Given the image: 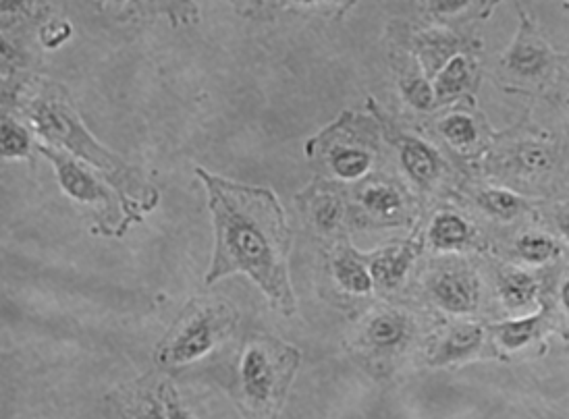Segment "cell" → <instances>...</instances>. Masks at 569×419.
<instances>
[{"mask_svg": "<svg viewBox=\"0 0 569 419\" xmlns=\"http://www.w3.org/2000/svg\"><path fill=\"white\" fill-rule=\"evenodd\" d=\"M214 225V254L206 285L229 274H246L285 316L295 314L289 281L291 233L273 191L212 177L198 169Z\"/></svg>", "mask_w": 569, "mask_h": 419, "instance_id": "6da1fadb", "label": "cell"}, {"mask_svg": "<svg viewBox=\"0 0 569 419\" xmlns=\"http://www.w3.org/2000/svg\"><path fill=\"white\" fill-rule=\"evenodd\" d=\"M300 351L266 334H252L237 361V386L252 419H275L300 366Z\"/></svg>", "mask_w": 569, "mask_h": 419, "instance_id": "7a4b0ae2", "label": "cell"}, {"mask_svg": "<svg viewBox=\"0 0 569 419\" xmlns=\"http://www.w3.org/2000/svg\"><path fill=\"white\" fill-rule=\"evenodd\" d=\"M239 314L229 301H192L171 326L156 351L160 368H183L219 347L237 326Z\"/></svg>", "mask_w": 569, "mask_h": 419, "instance_id": "3957f363", "label": "cell"}, {"mask_svg": "<svg viewBox=\"0 0 569 419\" xmlns=\"http://www.w3.org/2000/svg\"><path fill=\"white\" fill-rule=\"evenodd\" d=\"M30 123L40 135L50 139V142L67 146L75 154L84 156L96 166H100L102 173L106 171L113 181L127 179L129 173L123 171L125 164L94 142L67 104H59L57 100L36 102L30 110Z\"/></svg>", "mask_w": 569, "mask_h": 419, "instance_id": "277c9868", "label": "cell"}, {"mask_svg": "<svg viewBox=\"0 0 569 419\" xmlns=\"http://www.w3.org/2000/svg\"><path fill=\"white\" fill-rule=\"evenodd\" d=\"M40 152L46 158H50L54 166H57L59 181L73 200L98 208L108 222L119 220L121 212H119L117 198L90 171H86L84 166L75 162L73 158H69L65 152L44 148V146H40Z\"/></svg>", "mask_w": 569, "mask_h": 419, "instance_id": "5b68a950", "label": "cell"}, {"mask_svg": "<svg viewBox=\"0 0 569 419\" xmlns=\"http://www.w3.org/2000/svg\"><path fill=\"white\" fill-rule=\"evenodd\" d=\"M437 303L451 314H468L478 303V291L468 276L447 272L437 278L432 287Z\"/></svg>", "mask_w": 569, "mask_h": 419, "instance_id": "8992f818", "label": "cell"}, {"mask_svg": "<svg viewBox=\"0 0 569 419\" xmlns=\"http://www.w3.org/2000/svg\"><path fill=\"white\" fill-rule=\"evenodd\" d=\"M482 339H484V330L476 324L455 326L439 343L430 363L432 366H449V363L464 359L472 355L474 351H478V347L482 345Z\"/></svg>", "mask_w": 569, "mask_h": 419, "instance_id": "52a82bcc", "label": "cell"}, {"mask_svg": "<svg viewBox=\"0 0 569 419\" xmlns=\"http://www.w3.org/2000/svg\"><path fill=\"white\" fill-rule=\"evenodd\" d=\"M414 260V249L410 245L389 247L378 254L370 264V274L374 283L385 289H395L408 274Z\"/></svg>", "mask_w": 569, "mask_h": 419, "instance_id": "ba28073f", "label": "cell"}, {"mask_svg": "<svg viewBox=\"0 0 569 419\" xmlns=\"http://www.w3.org/2000/svg\"><path fill=\"white\" fill-rule=\"evenodd\" d=\"M545 312L540 310L534 316L522 318V320H511V322H501L491 326L493 334L497 337V341L507 349V351H518L522 347H526L540 328V322H543Z\"/></svg>", "mask_w": 569, "mask_h": 419, "instance_id": "9c48e42d", "label": "cell"}, {"mask_svg": "<svg viewBox=\"0 0 569 419\" xmlns=\"http://www.w3.org/2000/svg\"><path fill=\"white\" fill-rule=\"evenodd\" d=\"M405 334H408V322H405L403 316L393 312L374 316L366 330L370 345L376 349H393L401 345Z\"/></svg>", "mask_w": 569, "mask_h": 419, "instance_id": "30bf717a", "label": "cell"}, {"mask_svg": "<svg viewBox=\"0 0 569 419\" xmlns=\"http://www.w3.org/2000/svg\"><path fill=\"white\" fill-rule=\"evenodd\" d=\"M401 162L403 169L418 183V185H430L435 181L439 173L437 156L432 154L424 144L420 142H408L401 150Z\"/></svg>", "mask_w": 569, "mask_h": 419, "instance_id": "8fae6325", "label": "cell"}, {"mask_svg": "<svg viewBox=\"0 0 569 419\" xmlns=\"http://www.w3.org/2000/svg\"><path fill=\"white\" fill-rule=\"evenodd\" d=\"M333 270H335V278L337 283L347 291L354 295H366L372 291L374 278L370 274V270L354 256L349 254H341L335 258L333 262Z\"/></svg>", "mask_w": 569, "mask_h": 419, "instance_id": "7c38bea8", "label": "cell"}, {"mask_svg": "<svg viewBox=\"0 0 569 419\" xmlns=\"http://www.w3.org/2000/svg\"><path fill=\"white\" fill-rule=\"evenodd\" d=\"M470 235V229L466 222L455 214H439L432 220V227L428 231V237L437 249H455L464 245Z\"/></svg>", "mask_w": 569, "mask_h": 419, "instance_id": "4fadbf2b", "label": "cell"}, {"mask_svg": "<svg viewBox=\"0 0 569 419\" xmlns=\"http://www.w3.org/2000/svg\"><path fill=\"white\" fill-rule=\"evenodd\" d=\"M538 285L526 272H509L501 281V297L509 307H522L534 301Z\"/></svg>", "mask_w": 569, "mask_h": 419, "instance_id": "5bb4252c", "label": "cell"}, {"mask_svg": "<svg viewBox=\"0 0 569 419\" xmlns=\"http://www.w3.org/2000/svg\"><path fill=\"white\" fill-rule=\"evenodd\" d=\"M509 67L524 75H534L538 71H543L547 63V54L538 42L534 40H518L516 48L509 54Z\"/></svg>", "mask_w": 569, "mask_h": 419, "instance_id": "9a60e30c", "label": "cell"}, {"mask_svg": "<svg viewBox=\"0 0 569 419\" xmlns=\"http://www.w3.org/2000/svg\"><path fill=\"white\" fill-rule=\"evenodd\" d=\"M370 162H372V158L364 150L343 148V150H335L331 154V169L335 171L337 177H341L345 181H354V179H360L362 175H366V171L370 169Z\"/></svg>", "mask_w": 569, "mask_h": 419, "instance_id": "2e32d148", "label": "cell"}, {"mask_svg": "<svg viewBox=\"0 0 569 419\" xmlns=\"http://www.w3.org/2000/svg\"><path fill=\"white\" fill-rule=\"evenodd\" d=\"M362 204L376 216H393L401 210V195L387 185H374L362 193Z\"/></svg>", "mask_w": 569, "mask_h": 419, "instance_id": "e0dca14e", "label": "cell"}, {"mask_svg": "<svg viewBox=\"0 0 569 419\" xmlns=\"http://www.w3.org/2000/svg\"><path fill=\"white\" fill-rule=\"evenodd\" d=\"M468 79H470V69L464 57H453L445 69L439 73L437 79V94L441 98H449L462 92L468 86Z\"/></svg>", "mask_w": 569, "mask_h": 419, "instance_id": "ac0fdd59", "label": "cell"}, {"mask_svg": "<svg viewBox=\"0 0 569 419\" xmlns=\"http://www.w3.org/2000/svg\"><path fill=\"white\" fill-rule=\"evenodd\" d=\"M518 251L530 264H545L557 254V245L545 235H526L520 239Z\"/></svg>", "mask_w": 569, "mask_h": 419, "instance_id": "d6986e66", "label": "cell"}, {"mask_svg": "<svg viewBox=\"0 0 569 419\" xmlns=\"http://www.w3.org/2000/svg\"><path fill=\"white\" fill-rule=\"evenodd\" d=\"M478 202L484 210H489L491 214L501 216V218H509L513 214H518L522 208V200L518 198V195H513L509 191H497V189L484 191L478 198Z\"/></svg>", "mask_w": 569, "mask_h": 419, "instance_id": "ffe728a7", "label": "cell"}, {"mask_svg": "<svg viewBox=\"0 0 569 419\" xmlns=\"http://www.w3.org/2000/svg\"><path fill=\"white\" fill-rule=\"evenodd\" d=\"M441 131L445 133V137L449 139V142H453L455 146H466V144L474 142V137H476V127H474L472 119H468L464 115L449 117L441 125Z\"/></svg>", "mask_w": 569, "mask_h": 419, "instance_id": "44dd1931", "label": "cell"}, {"mask_svg": "<svg viewBox=\"0 0 569 419\" xmlns=\"http://www.w3.org/2000/svg\"><path fill=\"white\" fill-rule=\"evenodd\" d=\"M27 150H30V139H27L25 131L11 119H3V156H25Z\"/></svg>", "mask_w": 569, "mask_h": 419, "instance_id": "7402d4cb", "label": "cell"}, {"mask_svg": "<svg viewBox=\"0 0 569 419\" xmlns=\"http://www.w3.org/2000/svg\"><path fill=\"white\" fill-rule=\"evenodd\" d=\"M341 218V202L333 195H322L314 206V220L320 229H333Z\"/></svg>", "mask_w": 569, "mask_h": 419, "instance_id": "603a6c76", "label": "cell"}, {"mask_svg": "<svg viewBox=\"0 0 569 419\" xmlns=\"http://www.w3.org/2000/svg\"><path fill=\"white\" fill-rule=\"evenodd\" d=\"M405 98H408L410 104H414L416 108H430L432 102H435V90H432L424 79H410L408 83L403 86Z\"/></svg>", "mask_w": 569, "mask_h": 419, "instance_id": "cb8c5ba5", "label": "cell"}, {"mask_svg": "<svg viewBox=\"0 0 569 419\" xmlns=\"http://www.w3.org/2000/svg\"><path fill=\"white\" fill-rule=\"evenodd\" d=\"M160 399H162V403H165L167 419H194L192 413H189V411L181 405V401H179V397H177L173 386H169V384L162 386V388H160Z\"/></svg>", "mask_w": 569, "mask_h": 419, "instance_id": "d4e9b609", "label": "cell"}, {"mask_svg": "<svg viewBox=\"0 0 569 419\" xmlns=\"http://www.w3.org/2000/svg\"><path fill=\"white\" fill-rule=\"evenodd\" d=\"M520 162L526 166L528 171H543L549 166V154L543 148L526 146L520 150Z\"/></svg>", "mask_w": 569, "mask_h": 419, "instance_id": "484cf974", "label": "cell"}, {"mask_svg": "<svg viewBox=\"0 0 569 419\" xmlns=\"http://www.w3.org/2000/svg\"><path fill=\"white\" fill-rule=\"evenodd\" d=\"M71 34V27L67 23H48L44 30H42V42L48 46V48H54V46H59L61 42H65Z\"/></svg>", "mask_w": 569, "mask_h": 419, "instance_id": "4316f807", "label": "cell"}, {"mask_svg": "<svg viewBox=\"0 0 569 419\" xmlns=\"http://www.w3.org/2000/svg\"><path fill=\"white\" fill-rule=\"evenodd\" d=\"M135 419H167V411H165V403H162V399H154V397H148L146 399V405L138 411V417Z\"/></svg>", "mask_w": 569, "mask_h": 419, "instance_id": "83f0119b", "label": "cell"}, {"mask_svg": "<svg viewBox=\"0 0 569 419\" xmlns=\"http://www.w3.org/2000/svg\"><path fill=\"white\" fill-rule=\"evenodd\" d=\"M466 0H447V3H432L435 13H455L459 9H466Z\"/></svg>", "mask_w": 569, "mask_h": 419, "instance_id": "f1b7e54d", "label": "cell"}, {"mask_svg": "<svg viewBox=\"0 0 569 419\" xmlns=\"http://www.w3.org/2000/svg\"><path fill=\"white\" fill-rule=\"evenodd\" d=\"M561 301H563V305H565V310L569 312V281L563 285V289H561Z\"/></svg>", "mask_w": 569, "mask_h": 419, "instance_id": "f546056e", "label": "cell"}, {"mask_svg": "<svg viewBox=\"0 0 569 419\" xmlns=\"http://www.w3.org/2000/svg\"><path fill=\"white\" fill-rule=\"evenodd\" d=\"M559 227H561V233H563V237L569 241V216L561 220V225H559Z\"/></svg>", "mask_w": 569, "mask_h": 419, "instance_id": "4dcf8cb0", "label": "cell"}]
</instances>
